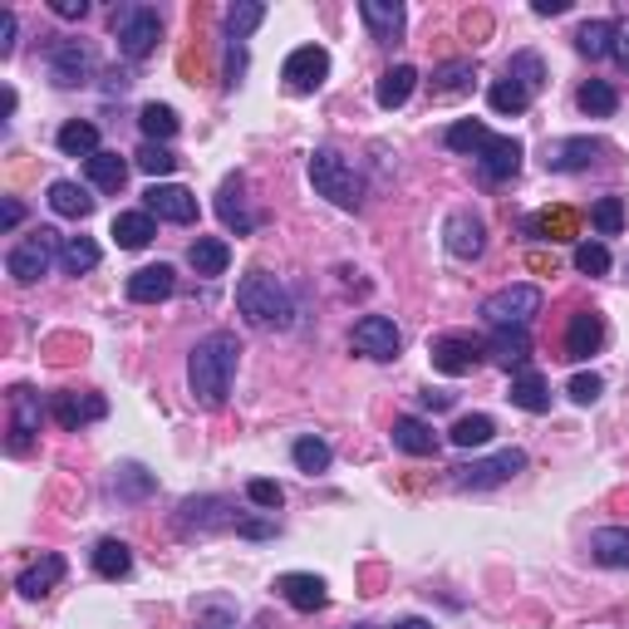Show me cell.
I'll return each mask as SVG.
<instances>
[{
  "label": "cell",
  "instance_id": "39",
  "mask_svg": "<svg viewBox=\"0 0 629 629\" xmlns=\"http://www.w3.org/2000/svg\"><path fill=\"white\" fill-rule=\"evenodd\" d=\"M472 94V64L467 59H452V64H442L438 74H432V98L438 104H448V98H467Z\"/></svg>",
  "mask_w": 629,
  "mask_h": 629
},
{
  "label": "cell",
  "instance_id": "43",
  "mask_svg": "<svg viewBox=\"0 0 629 629\" xmlns=\"http://www.w3.org/2000/svg\"><path fill=\"white\" fill-rule=\"evenodd\" d=\"M98 241H88V236H64V246H59V265H64V275H88L98 265Z\"/></svg>",
  "mask_w": 629,
  "mask_h": 629
},
{
  "label": "cell",
  "instance_id": "21",
  "mask_svg": "<svg viewBox=\"0 0 629 629\" xmlns=\"http://www.w3.org/2000/svg\"><path fill=\"white\" fill-rule=\"evenodd\" d=\"M173 290H177V271L167 261L143 265V271L128 275V300H133V305H157V300H167Z\"/></svg>",
  "mask_w": 629,
  "mask_h": 629
},
{
  "label": "cell",
  "instance_id": "61",
  "mask_svg": "<svg viewBox=\"0 0 629 629\" xmlns=\"http://www.w3.org/2000/svg\"><path fill=\"white\" fill-rule=\"evenodd\" d=\"M236 531H241V536H251V541L275 536V526H271V521H241V526H236Z\"/></svg>",
  "mask_w": 629,
  "mask_h": 629
},
{
  "label": "cell",
  "instance_id": "32",
  "mask_svg": "<svg viewBox=\"0 0 629 629\" xmlns=\"http://www.w3.org/2000/svg\"><path fill=\"white\" fill-rule=\"evenodd\" d=\"M55 143H59V153H64V157H84V163L94 153H104V147H98V128L88 123V118H69V123L55 133Z\"/></svg>",
  "mask_w": 629,
  "mask_h": 629
},
{
  "label": "cell",
  "instance_id": "35",
  "mask_svg": "<svg viewBox=\"0 0 629 629\" xmlns=\"http://www.w3.org/2000/svg\"><path fill=\"white\" fill-rule=\"evenodd\" d=\"M128 570H133V550H128V541H118V536H104L94 546V575H104V580H123Z\"/></svg>",
  "mask_w": 629,
  "mask_h": 629
},
{
  "label": "cell",
  "instance_id": "38",
  "mask_svg": "<svg viewBox=\"0 0 629 629\" xmlns=\"http://www.w3.org/2000/svg\"><path fill=\"white\" fill-rule=\"evenodd\" d=\"M49 206H55L59 216H74V222H84V216L94 212V197H88L79 182L59 177V182H49Z\"/></svg>",
  "mask_w": 629,
  "mask_h": 629
},
{
  "label": "cell",
  "instance_id": "2",
  "mask_svg": "<svg viewBox=\"0 0 629 629\" xmlns=\"http://www.w3.org/2000/svg\"><path fill=\"white\" fill-rule=\"evenodd\" d=\"M236 310L256 330H290L295 324V300L271 271H246L236 281Z\"/></svg>",
  "mask_w": 629,
  "mask_h": 629
},
{
  "label": "cell",
  "instance_id": "13",
  "mask_svg": "<svg viewBox=\"0 0 629 629\" xmlns=\"http://www.w3.org/2000/svg\"><path fill=\"white\" fill-rule=\"evenodd\" d=\"M442 246H448V256H458V261H482V251H487V222H482L472 206H458V212L442 222Z\"/></svg>",
  "mask_w": 629,
  "mask_h": 629
},
{
  "label": "cell",
  "instance_id": "24",
  "mask_svg": "<svg viewBox=\"0 0 629 629\" xmlns=\"http://www.w3.org/2000/svg\"><path fill=\"white\" fill-rule=\"evenodd\" d=\"M64 556H55V550H45V556H39L35 560V566H29V570H20V575H15V590H20V595H25V600H45L49 595V590H55L59 585V580H64Z\"/></svg>",
  "mask_w": 629,
  "mask_h": 629
},
{
  "label": "cell",
  "instance_id": "58",
  "mask_svg": "<svg viewBox=\"0 0 629 629\" xmlns=\"http://www.w3.org/2000/svg\"><path fill=\"white\" fill-rule=\"evenodd\" d=\"M49 10H55L59 20H84L88 15V0H49Z\"/></svg>",
  "mask_w": 629,
  "mask_h": 629
},
{
  "label": "cell",
  "instance_id": "63",
  "mask_svg": "<svg viewBox=\"0 0 629 629\" xmlns=\"http://www.w3.org/2000/svg\"><path fill=\"white\" fill-rule=\"evenodd\" d=\"M393 629H432V625H428V619H399Z\"/></svg>",
  "mask_w": 629,
  "mask_h": 629
},
{
  "label": "cell",
  "instance_id": "17",
  "mask_svg": "<svg viewBox=\"0 0 629 629\" xmlns=\"http://www.w3.org/2000/svg\"><path fill=\"white\" fill-rule=\"evenodd\" d=\"M49 413H55L59 428L79 432L84 423L108 418V399L104 393H55V399H49Z\"/></svg>",
  "mask_w": 629,
  "mask_h": 629
},
{
  "label": "cell",
  "instance_id": "14",
  "mask_svg": "<svg viewBox=\"0 0 629 629\" xmlns=\"http://www.w3.org/2000/svg\"><path fill=\"white\" fill-rule=\"evenodd\" d=\"M349 344H354V354H364V359L389 364V359H399L403 334H399V324H393L389 314H364V320L354 324Z\"/></svg>",
  "mask_w": 629,
  "mask_h": 629
},
{
  "label": "cell",
  "instance_id": "9",
  "mask_svg": "<svg viewBox=\"0 0 629 629\" xmlns=\"http://www.w3.org/2000/svg\"><path fill=\"white\" fill-rule=\"evenodd\" d=\"M39 423H45V403H39V393L29 389V383H15L10 389V458H25L29 448H35L39 438Z\"/></svg>",
  "mask_w": 629,
  "mask_h": 629
},
{
  "label": "cell",
  "instance_id": "40",
  "mask_svg": "<svg viewBox=\"0 0 629 629\" xmlns=\"http://www.w3.org/2000/svg\"><path fill=\"white\" fill-rule=\"evenodd\" d=\"M192 615H197V629H236L241 625V609H236V600H226V595L197 600Z\"/></svg>",
  "mask_w": 629,
  "mask_h": 629
},
{
  "label": "cell",
  "instance_id": "33",
  "mask_svg": "<svg viewBox=\"0 0 629 629\" xmlns=\"http://www.w3.org/2000/svg\"><path fill=\"white\" fill-rule=\"evenodd\" d=\"M501 79H511V84H521L531 98H536L541 88H546V59H541L536 49H517V55L507 59V74H501Z\"/></svg>",
  "mask_w": 629,
  "mask_h": 629
},
{
  "label": "cell",
  "instance_id": "30",
  "mask_svg": "<svg viewBox=\"0 0 629 629\" xmlns=\"http://www.w3.org/2000/svg\"><path fill=\"white\" fill-rule=\"evenodd\" d=\"M507 399L517 403L521 413H550V389H546V379H541L536 369H521V373H511V389H507Z\"/></svg>",
  "mask_w": 629,
  "mask_h": 629
},
{
  "label": "cell",
  "instance_id": "16",
  "mask_svg": "<svg viewBox=\"0 0 629 629\" xmlns=\"http://www.w3.org/2000/svg\"><path fill=\"white\" fill-rule=\"evenodd\" d=\"M143 212L157 216V222H173V226H192L197 222V197L177 182H153L143 192Z\"/></svg>",
  "mask_w": 629,
  "mask_h": 629
},
{
  "label": "cell",
  "instance_id": "10",
  "mask_svg": "<svg viewBox=\"0 0 629 629\" xmlns=\"http://www.w3.org/2000/svg\"><path fill=\"white\" fill-rule=\"evenodd\" d=\"M49 79H55L59 88H79V84H88V79H94V49L84 45V39H64L59 35L55 45H49Z\"/></svg>",
  "mask_w": 629,
  "mask_h": 629
},
{
  "label": "cell",
  "instance_id": "6",
  "mask_svg": "<svg viewBox=\"0 0 629 629\" xmlns=\"http://www.w3.org/2000/svg\"><path fill=\"white\" fill-rule=\"evenodd\" d=\"M541 314V290L536 285H501L482 300V320L491 330H526L531 320Z\"/></svg>",
  "mask_w": 629,
  "mask_h": 629
},
{
  "label": "cell",
  "instance_id": "7",
  "mask_svg": "<svg viewBox=\"0 0 629 629\" xmlns=\"http://www.w3.org/2000/svg\"><path fill=\"white\" fill-rule=\"evenodd\" d=\"M521 467H526V452H521V448H501V452H491V458H477V462H462V467H452V487L487 491V487L511 482Z\"/></svg>",
  "mask_w": 629,
  "mask_h": 629
},
{
  "label": "cell",
  "instance_id": "25",
  "mask_svg": "<svg viewBox=\"0 0 629 629\" xmlns=\"http://www.w3.org/2000/svg\"><path fill=\"white\" fill-rule=\"evenodd\" d=\"M389 438H393V448L408 452V458H432V452H438V432H432L423 418H413V413H399V418H393Z\"/></svg>",
  "mask_w": 629,
  "mask_h": 629
},
{
  "label": "cell",
  "instance_id": "55",
  "mask_svg": "<svg viewBox=\"0 0 629 629\" xmlns=\"http://www.w3.org/2000/svg\"><path fill=\"white\" fill-rule=\"evenodd\" d=\"M241 74H246V45L232 39V45H226V88L241 84Z\"/></svg>",
  "mask_w": 629,
  "mask_h": 629
},
{
  "label": "cell",
  "instance_id": "5",
  "mask_svg": "<svg viewBox=\"0 0 629 629\" xmlns=\"http://www.w3.org/2000/svg\"><path fill=\"white\" fill-rule=\"evenodd\" d=\"M59 246H64V236L49 232V226H39V232L20 236V241L5 251V271H10V281L35 285L39 275H49V265H55Z\"/></svg>",
  "mask_w": 629,
  "mask_h": 629
},
{
  "label": "cell",
  "instance_id": "53",
  "mask_svg": "<svg viewBox=\"0 0 629 629\" xmlns=\"http://www.w3.org/2000/svg\"><path fill=\"white\" fill-rule=\"evenodd\" d=\"M246 497H251L256 507L275 511L285 501V491H281V482H271V477H251V482H246Z\"/></svg>",
  "mask_w": 629,
  "mask_h": 629
},
{
  "label": "cell",
  "instance_id": "26",
  "mask_svg": "<svg viewBox=\"0 0 629 629\" xmlns=\"http://www.w3.org/2000/svg\"><path fill=\"white\" fill-rule=\"evenodd\" d=\"M487 359H491V364H501L507 373L531 369V340H526V330H491V340H487Z\"/></svg>",
  "mask_w": 629,
  "mask_h": 629
},
{
  "label": "cell",
  "instance_id": "4",
  "mask_svg": "<svg viewBox=\"0 0 629 629\" xmlns=\"http://www.w3.org/2000/svg\"><path fill=\"white\" fill-rule=\"evenodd\" d=\"M108 25H114L118 55L133 59V64H138V59L153 55L157 39H163V15H157L153 5H143V0H123V5H114Z\"/></svg>",
  "mask_w": 629,
  "mask_h": 629
},
{
  "label": "cell",
  "instance_id": "8",
  "mask_svg": "<svg viewBox=\"0 0 629 629\" xmlns=\"http://www.w3.org/2000/svg\"><path fill=\"white\" fill-rule=\"evenodd\" d=\"M428 359L438 373L462 379V373H472L482 359H487V344L467 330H448V334H438V340H428Z\"/></svg>",
  "mask_w": 629,
  "mask_h": 629
},
{
  "label": "cell",
  "instance_id": "51",
  "mask_svg": "<svg viewBox=\"0 0 629 629\" xmlns=\"http://www.w3.org/2000/svg\"><path fill=\"white\" fill-rule=\"evenodd\" d=\"M133 163L143 167L147 177H167V173H177V153H173L167 143H143V147L133 153Z\"/></svg>",
  "mask_w": 629,
  "mask_h": 629
},
{
  "label": "cell",
  "instance_id": "18",
  "mask_svg": "<svg viewBox=\"0 0 629 629\" xmlns=\"http://www.w3.org/2000/svg\"><path fill=\"white\" fill-rule=\"evenodd\" d=\"M600 153H605L600 138H556V143H546V167L550 173H585L600 163Z\"/></svg>",
  "mask_w": 629,
  "mask_h": 629
},
{
  "label": "cell",
  "instance_id": "42",
  "mask_svg": "<svg viewBox=\"0 0 629 629\" xmlns=\"http://www.w3.org/2000/svg\"><path fill=\"white\" fill-rule=\"evenodd\" d=\"M138 128H143L147 143H167V138H177L182 118H177L167 104H143V108H138Z\"/></svg>",
  "mask_w": 629,
  "mask_h": 629
},
{
  "label": "cell",
  "instance_id": "56",
  "mask_svg": "<svg viewBox=\"0 0 629 629\" xmlns=\"http://www.w3.org/2000/svg\"><path fill=\"white\" fill-rule=\"evenodd\" d=\"M609 55H615V64L629 74V15L615 20V39H609Z\"/></svg>",
  "mask_w": 629,
  "mask_h": 629
},
{
  "label": "cell",
  "instance_id": "27",
  "mask_svg": "<svg viewBox=\"0 0 629 629\" xmlns=\"http://www.w3.org/2000/svg\"><path fill=\"white\" fill-rule=\"evenodd\" d=\"M590 560L605 570H629V526L590 531Z\"/></svg>",
  "mask_w": 629,
  "mask_h": 629
},
{
  "label": "cell",
  "instance_id": "54",
  "mask_svg": "<svg viewBox=\"0 0 629 629\" xmlns=\"http://www.w3.org/2000/svg\"><path fill=\"white\" fill-rule=\"evenodd\" d=\"M570 399L580 403V408H590V403L600 399V393H605V383H600V373H575V379H570Z\"/></svg>",
  "mask_w": 629,
  "mask_h": 629
},
{
  "label": "cell",
  "instance_id": "62",
  "mask_svg": "<svg viewBox=\"0 0 629 629\" xmlns=\"http://www.w3.org/2000/svg\"><path fill=\"white\" fill-rule=\"evenodd\" d=\"M570 0H536V15H566Z\"/></svg>",
  "mask_w": 629,
  "mask_h": 629
},
{
  "label": "cell",
  "instance_id": "52",
  "mask_svg": "<svg viewBox=\"0 0 629 629\" xmlns=\"http://www.w3.org/2000/svg\"><path fill=\"white\" fill-rule=\"evenodd\" d=\"M575 271L580 275H605L609 271V251L600 241H580L575 246Z\"/></svg>",
  "mask_w": 629,
  "mask_h": 629
},
{
  "label": "cell",
  "instance_id": "47",
  "mask_svg": "<svg viewBox=\"0 0 629 629\" xmlns=\"http://www.w3.org/2000/svg\"><path fill=\"white\" fill-rule=\"evenodd\" d=\"M609 39H615V20H585V25L575 29V49L590 59L609 55Z\"/></svg>",
  "mask_w": 629,
  "mask_h": 629
},
{
  "label": "cell",
  "instance_id": "29",
  "mask_svg": "<svg viewBox=\"0 0 629 629\" xmlns=\"http://www.w3.org/2000/svg\"><path fill=\"white\" fill-rule=\"evenodd\" d=\"M418 88V69L413 64H393V69H383L379 74V88H373V98H379V108H403L408 104V94Z\"/></svg>",
  "mask_w": 629,
  "mask_h": 629
},
{
  "label": "cell",
  "instance_id": "57",
  "mask_svg": "<svg viewBox=\"0 0 629 629\" xmlns=\"http://www.w3.org/2000/svg\"><path fill=\"white\" fill-rule=\"evenodd\" d=\"M15 29H20L15 10H5V15H0V59H10V55H15Z\"/></svg>",
  "mask_w": 629,
  "mask_h": 629
},
{
  "label": "cell",
  "instance_id": "41",
  "mask_svg": "<svg viewBox=\"0 0 629 629\" xmlns=\"http://www.w3.org/2000/svg\"><path fill=\"white\" fill-rule=\"evenodd\" d=\"M575 104H580V114H590V118H615L619 94H615V84H605V79H590V84L575 88Z\"/></svg>",
  "mask_w": 629,
  "mask_h": 629
},
{
  "label": "cell",
  "instance_id": "12",
  "mask_svg": "<svg viewBox=\"0 0 629 629\" xmlns=\"http://www.w3.org/2000/svg\"><path fill=\"white\" fill-rule=\"evenodd\" d=\"M281 79H285V88H290V94H314V88L330 79V49H324V45L290 49V55H285V64H281Z\"/></svg>",
  "mask_w": 629,
  "mask_h": 629
},
{
  "label": "cell",
  "instance_id": "20",
  "mask_svg": "<svg viewBox=\"0 0 629 629\" xmlns=\"http://www.w3.org/2000/svg\"><path fill=\"white\" fill-rule=\"evenodd\" d=\"M241 192H246L241 173H236V177H226V182H222V192H216V216H222V222L232 226L236 236H251L256 226H261V216H256L251 206H246V197H241Z\"/></svg>",
  "mask_w": 629,
  "mask_h": 629
},
{
  "label": "cell",
  "instance_id": "46",
  "mask_svg": "<svg viewBox=\"0 0 629 629\" xmlns=\"http://www.w3.org/2000/svg\"><path fill=\"white\" fill-rule=\"evenodd\" d=\"M590 222H595L600 236H619V232H625V222H629L625 197H600V202L590 206Z\"/></svg>",
  "mask_w": 629,
  "mask_h": 629
},
{
  "label": "cell",
  "instance_id": "31",
  "mask_svg": "<svg viewBox=\"0 0 629 629\" xmlns=\"http://www.w3.org/2000/svg\"><path fill=\"white\" fill-rule=\"evenodd\" d=\"M575 212L570 206H546V212H531L526 216V232L541 236V241H575Z\"/></svg>",
  "mask_w": 629,
  "mask_h": 629
},
{
  "label": "cell",
  "instance_id": "60",
  "mask_svg": "<svg viewBox=\"0 0 629 629\" xmlns=\"http://www.w3.org/2000/svg\"><path fill=\"white\" fill-rule=\"evenodd\" d=\"M418 403H423V408H432V413H442V408H452V393H442V389H423V393H418Z\"/></svg>",
  "mask_w": 629,
  "mask_h": 629
},
{
  "label": "cell",
  "instance_id": "28",
  "mask_svg": "<svg viewBox=\"0 0 629 629\" xmlns=\"http://www.w3.org/2000/svg\"><path fill=\"white\" fill-rule=\"evenodd\" d=\"M187 265H192L197 275H226V265H232V246L222 241V236H197L192 246H187Z\"/></svg>",
  "mask_w": 629,
  "mask_h": 629
},
{
  "label": "cell",
  "instance_id": "59",
  "mask_svg": "<svg viewBox=\"0 0 629 629\" xmlns=\"http://www.w3.org/2000/svg\"><path fill=\"white\" fill-rule=\"evenodd\" d=\"M20 222H25V206H20L15 197H5V206H0V226H5V232H15Z\"/></svg>",
  "mask_w": 629,
  "mask_h": 629
},
{
  "label": "cell",
  "instance_id": "45",
  "mask_svg": "<svg viewBox=\"0 0 629 629\" xmlns=\"http://www.w3.org/2000/svg\"><path fill=\"white\" fill-rule=\"evenodd\" d=\"M491 432H497V423H491L487 413H467V418H458V423H452V432H448V438L458 442V448H487V442H491Z\"/></svg>",
  "mask_w": 629,
  "mask_h": 629
},
{
  "label": "cell",
  "instance_id": "36",
  "mask_svg": "<svg viewBox=\"0 0 629 629\" xmlns=\"http://www.w3.org/2000/svg\"><path fill=\"white\" fill-rule=\"evenodd\" d=\"M84 173H88V182H94L98 192H123V182H128V163L118 153H108V147L88 157Z\"/></svg>",
  "mask_w": 629,
  "mask_h": 629
},
{
  "label": "cell",
  "instance_id": "50",
  "mask_svg": "<svg viewBox=\"0 0 629 629\" xmlns=\"http://www.w3.org/2000/svg\"><path fill=\"white\" fill-rule=\"evenodd\" d=\"M487 123H477V118H462V123H452L448 133H442V143L452 147V153H477L482 143H487Z\"/></svg>",
  "mask_w": 629,
  "mask_h": 629
},
{
  "label": "cell",
  "instance_id": "23",
  "mask_svg": "<svg viewBox=\"0 0 629 629\" xmlns=\"http://www.w3.org/2000/svg\"><path fill=\"white\" fill-rule=\"evenodd\" d=\"M359 20L369 25V39H379V45H393V39L403 35V5L399 0H359Z\"/></svg>",
  "mask_w": 629,
  "mask_h": 629
},
{
  "label": "cell",
  "instance_id": "19",
  "mask_svg": "<svg viewBox=\"0 0 629 629\" xmlns=\"http://www.w3.org/2000/svg\"><path fill=\"white\" fill-rule=\"evenodd\" d=\"M275 590H281V600L290 609H300V615H314V609L330 605V590H324L320 575H310V570H290V575L275 580Z\"/></svg>",
  "mask_w": 629,
  "mask_h": 629
},
{
  "label": "cell",
  "instance_id": "44",
  "mask_svg": "<svg viewBox=\"0 0 629 629\" xmlns=\"http://www.w3.org/2000/svg\"><path fill=\"white\" fill-rule=\"evenodd\" d=\"M290 458H295V467L300 472H324L334 462V452H330V442L324 438H314V432H305V438H295V448H290Z\"/></svg>",
  "mask_w": 629,
  "mask_h": 629
},
{
  "label": "cell",
  "instance_id": "49",
  "mask_svg": "<svg viewBox=\"0 0 629 629\" xmlns=\"http://www.w3.org/2000/svg\"><path fill=\"white\" fill-rule=\"evenodd\" d=\"M487 104L497 108V114H511V118H517V114H526V108H531V94H526L521 84H511V79H497V84L487 88Z\"/></svg>",
  "mask_w": 629,
  "mask_h": 629
},
{
  "label": "cell",
  "instance_id": "15",
  "mask_svg": "<svg viewBox=\"0 0 629 629\" xmlns=\"http://www.w3.org/2000/svg\"><path fill=\"white\" fill-rule=\"evenodd\" d=\"M472 157H477V177L487 187H501V182H511V177L521 173V143H517V138L491 133Z\"/></svg>",
  "mask_w": 629,
  "mask_h": 629
},
{
  "label": "cell",
  "instance_id": "48",
  "mask_svg": "<svg viewBox=\"0 0 629 629\" xmlns=\"http://www.w3.org/2000/svg\"><path fill=\"white\" fill-rule=\"evenodd\" d=\"M261 20H265L261 0H241V5H232V10H226V39H241V45H246V35H251Z\"/></svg>",
  "mask_w": 629,
  "mask_h": 629
},
{
  "label": "cell",
  "instance_id": "34",
  "mask_svg": "<svg viewBox=\"0 0 629 629\" xmlns=\"http://www.w3.org/2000/svg\"><path fill=\"white\" fill-rule=\"evenodd\" d=\"M108 236H114L123 251H143V246L157 236V226H153V216H147V212H118L114 232H108Z\"/></svg>",
  "mask_w": 629,
  "mask_h": 629
},
{
  "label": "cell",
  "instance_id": "1",
  "mask_svg": "<svg viewBox=\"0 0 629 629\" xmlns=\"http://www.w3.org/2000/svg\"><path fill=\"white\" fill-rule=\"evenodd\" d=\"M236 359H241V340L232 330H212L206 340L192 344L187 354V389L202 403L206 413H216L232 399V379H236Z\"/></svg>",
  "mask_w": 629,
  "mask_h": 629
},
{
  "label": "cell",
  "instance_id": "37",
  "mask_svg": "<svg viewBox=\"0 0 629 629\" xmlns=\"http://www.w3.org/2000/svg\"><path fill=\"white\" fill-rule=\"evenodd\" d=\"M153 487H157V477L143 467V462H123V467H114V497L118 501H143V497H153Z\"/></svg>",
  "mask_w": 629,
  "mask_h": 629
},
{
  "label": "cell",
  "instance_id": "11",
  "mask_svg": "<svg viewBox=\"0 0 629 629\" xmlns=\"http://www.w3.org/2000/svg\"><path fill=\"white\" fill-rule=\"evenodd\" d=\"M226 526H241L232 511V497H187L177 507V531L182 536H206V531H226Z\"/></svg>",
  "mask_w": 629,
  "mask_h": 629
},
{
  "label": "cell",
  "instance_id": "22",
  "mask_svg": "<svg viewBox=\"0 0 629 629\" xmlns=\"http://www.w3.org/2000/svg\"><path fill=\"white\" fill-rule=\"evenodd\" d=\"M600 344H605V320H600L595 310H575L566 324V359H590V354H600Z\"/></svg>",
  "mask_w": 629,
  "mask_h": 629
},
{
  "label": "cell",
  "instance_id": "3",
  "mask_svg": "<svg viewBox=\"0 0 629 629\" xmlns=\"http://www.w3.org/2000/svg\"><path fill=\"white\" fill-rule=\"evenodd\" d=\"M310 182L324 202H334L340 212H359L364 206V177L354 173V163L340 147H314L310 153Z\"/></svg>",
  "mask_w": 629,
  "mask_h": 629
}]
</instances>
